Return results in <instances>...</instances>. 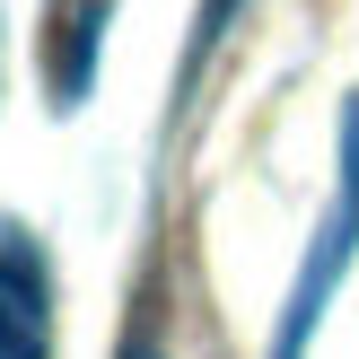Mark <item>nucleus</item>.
Listing matches in <instances>:
<instances>
[{"label": "nucleus", "mask_w": 359, "mask_h": 359, "mask_svg": "<svg viewBox=\"0 0 359 359\" xmlns=\"http://www.w3.org/2000/svg\"><path fill=\"white\" fill-rule=\"evenodd\" d=\"M0 359H53V290L44 245L0 219Z\"/></svg>", "instance_id": "1"}, {"label": "nucleus", "mask_w": 359, "mask_h": 359, "mask_svg": "<svg viewBox=\"0 0 359 359\" xmlns=\"http://www.w3.org/2000/svg\"><path fill=\"white\" fill-rule=\"evenodd\" d=\"M132 359H158V351H149V342H140V351H132Z\"/></svg>", "instance_id": "2"}]
</instances>
